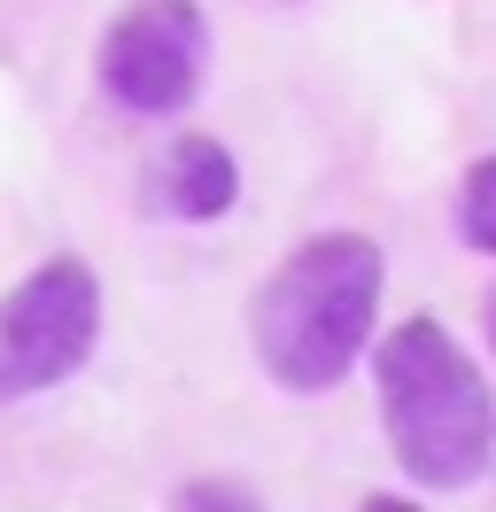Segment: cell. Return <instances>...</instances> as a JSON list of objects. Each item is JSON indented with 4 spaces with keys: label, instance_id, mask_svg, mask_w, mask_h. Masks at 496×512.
<instances>
[{
    "label": "cell",
    "instance_id": "4",
    "mask_svg": "<svg viewBox=\"0 0 496 512\" xmlns=\"http://www.w3.org/2000/svg\"><path fill=\"white\" fill-rule=\"evenodd\" d=\"M101 94L132 117H179L210 70V16L194 0H124L101 32Z\"/></svg>",
    "mask_w": 496,
    "mask_h": 512
},
{
    "label": "cell",
    "instance_id": "6",
    "mask_svg": "<svg viewBox=\"0 0 496 512\" xmlns=\"http://www.w3.org/2000/svg\"><path fill=\"white\" fill-rule=\"evenodd\" d=\"M458 233H465V249L496 256V156H481L458 179Z\"/></svg>",
    "mask_w": 496,
    "mask_h": 512
},
{
    "label": "cell",
    "instance_id": "5",
    "mask_svg": "<svg viewBox=\"0 0 496 512\" xmlns=\"http://www.w3.org/2000/svg\"><path fill=\"white\" fill-rule=\"evenodd\" d=\"M241 202V163L225 140L210 132H179L163 156L148 163V179H140V210L148 218H171V225H210L225 218Z\"/></svg>",
    "mask_w": 496,
    "mask_h": 512
},
{
    "label": "cell",
    "instance_id": "7",
    "mask_svg": "<svg viewBox=\"0 0 496 512\" xmlns=\"http://www.w3.org/2000/svg\"><path fill=\"white\" fill-rule=\"evenodd\" d=\"M179 512H264V497H256L248 481L202 474V481H179Z\"/></svg>",
    "mask_w": 496,
    "mask_h": 512
},
{
    "label": "cell",
    "instance_id": "1",
    "mask_svg": "<svg viewBox=\"0 0 496 512\" xmlns=\"http://www.w3.org/2000/svg\"><path fill=\"white\" fill-rule=\"evenodd\" d=\"M380 288H388L380 241H365V233H310L295 256H279V272L248 303V334H256L264 373L279 388H295V396L341 388V373L372 342Z\"/></svg>",
    "mask_w": 496,
    "mask_h": 512
},
{
    "label": "cell",
    "instance_id": "10",
    "mask_svg": "<svg viewBox=\"0 0 496 512\" xmlns=\"http://www.w3.org/2000/svg\"><path fill=\"white\" fill-rule=\"evenodd\" d=\"M279 8H295V0H279Z\"/></svg>",
    "mask_w": 496,
    "mask_h": 512
},
{
    "label": "cell",
    "instance_id": "2",
    "mask_svg": "<svg viewBox=\"0 0 496 512\" xmlns=\"http://www.w3.org/2000/svg\"><path fill=\"white\" fill-rule=\"evenodd\" d=\"M388 450L419 489H473L496 458V396L442 319H403L372 350Z\"/></svg>",
    "mask_w": 496,
    "mask_h": 512
},
{
    "label": "cell",
    "instance_id": "9",
    "mask_svg": "<svg viewBox=\"0 0 496 512\" xmlns=\"http://www.w3.org/2000/svg\"><path fill=\"white\" fill-rule=\"evenodd\" d=\"M481 319H489V342H496V288L481 295Z\"/></svg>",
    "mask_w": 496,
    "mask_h": 512
},
{
    "label": "cell",
    "instance_id": "8",
    "mask_svg": "<svg viewBox=\"0 0 496 512\" xmlns=\"http://www.w3.org/2000/svg\"><path fill=\"white\" fill-rule=\"evenodd\" d=\"M357 512H419V505H403V497H365Z\"/></svg>",
    "mask_w": 496,
    "mask_h": 512
},
{
    "label": "cell",
    "instance_id": "3",
    "mask_svg": "<svg viewBox=\"0 0 496 512\" xmlns=\"http://www.w3.org/2000/svg\"><path fill=\"white\" fill-rule=\"evenodd\" d=\"M101 342V280L78 256L39 264L0 295V404L62 388Z\"/></svg>",
    "mask_w": 496,
    "mask_h": 512
}]
</instances>
